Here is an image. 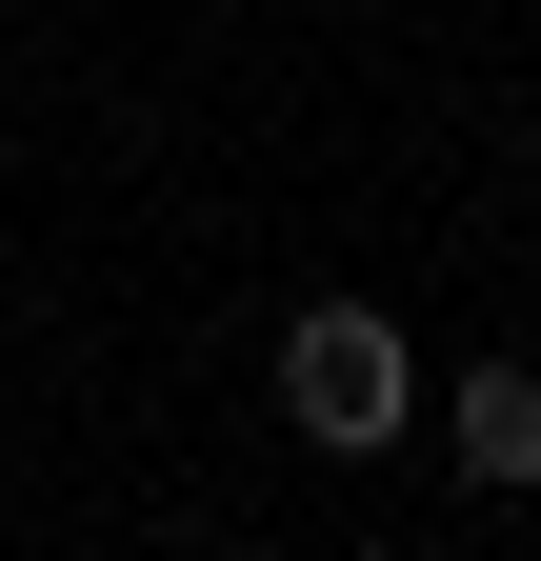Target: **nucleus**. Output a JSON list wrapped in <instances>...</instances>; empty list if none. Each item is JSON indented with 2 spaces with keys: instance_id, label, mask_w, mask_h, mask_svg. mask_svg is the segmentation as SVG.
Listing matches in <instances>:
<instances>
[{
  "instance_id": "nucleus-2",
  "label": "nucleus",
  "mask_w": 541,
  "mask_h": 561,
  "mask_svg": "<svg viewBox=\"0 0 541 561\" xmlns=\"http://www.w3.org/2000/svg\"><path fill=\"white\" fill-rule=\"evenodd\" d=\"M422 421H441V461L482 481V502H521V481H541V381H521V362H482V381H441Z\"/></svg>"
},
{
  "instance_id": "nucleus-1",
  "label": "nucleus",
  "mask_w": 541,
  "mask_h": 561,
  "mask_svg": "<svg viewBox=\"0 0 541 561\" xmlns=\"http://www.w3.org/2000/svg\"><path fill=\"white\" fill-rule=\"evenodd\" d=\"M281 421H301L321 461H381L401 421H422V362H401V321H381V301H301V321H281Z\"/></svg>"
}]
</instances>
